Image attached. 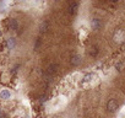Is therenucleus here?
I'll return each instance as SVG.
<instances>
[{
	"label": "nucleus",
	"mask_w": 125,
	"mask_h": 118,
	"mask_svg": "<svg viewBox=\"0 0 125 118\" xmlns=\"http://www.w3.org/2000/svg\"><path fill=\"white\" fill-rule=\"evenodd\" d=\"M97 53H98V49H97V47H93V48H91V52H90V54H91L92 57H96V55H97Z\"/></svg>",
	"instance_id": "nucleus-12"
},
{
	"label": "nucleus",
	"mask_w": 125,
	"mask_h": 118,
	"mask_svg": "<svg viewBox=\"0 0 125 118\" xmlns=\"http://www.w3.org/2000/svg\"><path fill=\"white\" fill-rule=\"evenodd\" d=\"M56 71H58V65H56V64H50V65L47 68V75H48V76H53Z\"/></svg>",
	"instance_id": "nucleus-6"
},
{
	"label": "nucleus",
	"mask_w": 125,
	"mask_h": 118,
	"mask_svg": "<svg viewBox=\"0 0 125 118\" xmlns=\"http://www.w3.org/2000/svg\"><path fill=\"white\" fill-rule=\"evenodd\" d=\"M0 118H6V116L4 114V112H3L1 109H0Z\"/></svg>",
	"instance_id": "nucleus-14"
},
{
	"label": "nucleus",
	"mask_w": 125,
	"mask_h": 118,
	"mask_svg": "<svg viewBox=\"0 0 125 118\" xmlns=\"http://www.w3.org/2000/svg\"><path fill=\"white\" fill-rule=\"evenodd\" d=\"M91 27H92L93 31H99L101 27H102V21L98 17H93L91 20Z\"/></svg>",
	"instance_id": "nucleus-3"
},
{
	"label": "nucleus",
	"mask_w": 125,
	"mask_h": 118,
	"mask_svg": "<svg viewBox=\"0 0 125 118\" xmlns=\"http://www.w3.org/2000/svg\"><path fill=\"white\" fill-rule=\"evenodd\" d=\"M47 30H48V21H43L41 24V26H39V31L41 32H45Z\"/></svg>",
	"instance_id": "nucleus-11"
},
{
	"label": "nucleus",
	"mask_w": 125,
	"mask_h": 118,
	"mask_svg": "<svg viewBox=\"0 0 125 118\" xmlns=\"http://www.w3.org/2000/svg\"><path fill=\"white\" fill-rule=\"evenodd\" d=\"M79 6H80V4H79L77 1H73V3H70L69 6H68L69 14H70V15H75V14L77 12V10H79Z\"/></svg>",
	"instance_id": "nucleus-4"
},
{
	"label": "nucleus",
	"mask_w": 125,
	"mask_h": 118,
	"mask_svg": "<svg viewBox=\"0 0 125 118\" xmlns=\"http://www.w3.org/2000/svg\"><path fill=\"white\" fill-rule=\"evenodd\" d=\"M125 38V33L121 31V30H118L115 33H114V39L116 41V42H120V41H123Z\"/></svg>",
	"instance_id": "nucleus-9"
},
{
	"label": "nucleus",
	"mask_w": 125,
	"mask_h": 118,
	"mask_svg": "<svg viewBox=\"0 0 125 118\" xmlns=\"http://www.w3.org/2000/svg\"><path fill=\"white\" fill-rule=\"evenodd\" d=\"M0 98H3V100H10L11 98V92L6 89L1 90L0 91Z\"/></svg>",
	"instance_id": "nucleus-8"
},
{
	"label": "nucleus",
	"mask_w": 125,
	"mask_h": 118,
	"mask_svg": "<svg viewBox=\"0 0 125 118\" xmlns=\"http://www.w3.org/2000/svg\"><path fill=\"white\" fill-rule=\"evenodd\" d=\"M15 46H16V39H15L14 37L9 38V39H8V47H9L10 49H14Z\"/></svg>",
	"instance_id": "nucleus-10"
},
{
	"label": "nucleus",
	"mask_w": 125,
	"mask_h": 118,
	"mask_svg": "<svg viewBox=\"0 0 125 118\" xmlns=\"http://www.w3.org/2000/svg\"><path fill=\"white\" fill-rule=\"evenodd\" d=\"M94 73H86L83 76H82V79H81V85L82 86H85V85H87V84H90V83H92L93 81V79H94Z\"/></svg>",
	"instance_id": "nucleus-2"
},
{
	"label": "nucleus",
	"mask_w": 125,
	"mask_h": 118,
	"mask_svg": "<svg viewBox=\"0 0 125 118\" xmlns=\"http://www.w3.org/2000/svg\"><path fill=\"white\" fill-rule=\"evenodd\" d=\"M123 67H124V63H123V62H119V63L115 65V69H116L118 71H120V70L123 69Z\"/></svg>",
	"instance_id": "nucleus-13"
},
{
	"label": "nucleus",
	"mask_w": 125,
	"mask_h": 118,
	"mask_svg": "<svg viewBox=\"0 0 125 118\" xmlns=\"http://www.w3.org/2000/svg\"><path fill=\"white\" fill-rule=\"evenodd\" d=\"M118 108H119V103H118V101H116L115 98H110V100L107 102V111H108V112L113 113V112L118 111Z\"/></svg>",
	"instance_id": "nucleus-1"
},
{
	"label": "nucleus",
	"mask_w": 125,
	"mask_h": 118,
	"mask_svg": "<svg viewBox=\"0 0 125 118\" xmlns=\"http://www.w3.org/2000/svg\"><path fill=\"white\" fill-rule=\"evenodd\" d=\"M17 28H19V21L16 19H10L9 20V30L16 31Z\"/></svg>",
	"instance_id": "nucleus-7"
},
{
	"label": "nucleus",
	"mask_w": 125,
	"mask_h": 118,
	"mask_svg": "<svg viewBox=\"0 0 125 118\" xmlns=\"http://www.w3.org/2000/svg\"><path fill=\"white\" fill-rule=\"evenodd\" d=\"M70 62H71V65H73V67H77V65H80V63H81V57H80L79 54H73Z\"/></svg>",
	"instance_id": "nucleus-5"
}]
</instances>
